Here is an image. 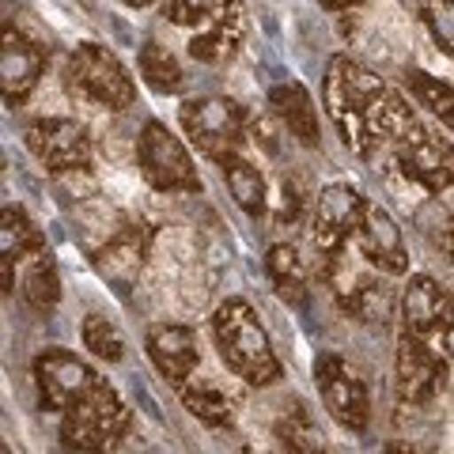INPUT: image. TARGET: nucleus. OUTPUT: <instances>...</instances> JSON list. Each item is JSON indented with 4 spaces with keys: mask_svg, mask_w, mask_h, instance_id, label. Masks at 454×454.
Instances as JSON below:
<instances>
[{
    "mask_svg": "<svg viewBox=\"0 0 454 454\" xmlns=\"http://www.w3.org/2000/svg\"><path fill=\"white\" fill-rule=\"evenodd\" d=\"M38 250H46V239H42L35 220L23 208L4 205V212H0V288H4V295L16 292V265Z\"/></svg>",
    "mask_w": 454,
    "mask_h": 454,
    "instance_id": "nucleus-18",
    "label": "nucleus"
},
{
    "mask_svg": "<svg viewBox=\"0 0 454 454\" xmlns=\"http://www.w3.org/2000/svg\"><path fill=\"white\" fill-rule=\"evenodd\" d=\"M277 439H280L284 454H330L322 443V432L315 428V420H310L300 405L277 420Z\"/></svg>",
    "mask_w": 454,
    "mask_h": 454,
    "instance_id": "nucleus-28",
    "label": "nucleus"
},
{
    "mask_svg": "<svg viewBox=\"0 0 454 454\" xmlns=\"http://www.w3.org/2000/svg\"><path fill=\"white\" fill-rule=\"evenodd\" d=\"M439 247H443V254H447V262L454 265V212L447 216V223H443V231H439Z\"/></svg>",
    "mask_w": 454,
    "mask_h": 454,
    "instance_id": "nucleus-33",
    "label": "nucleus"
},
{
    "mask_svg": "<svg viewBox=\"0 0 454 454\" xmlns=\"http://www.w3.org/2000/svg\"><path fill=\"white\" fill-rule=\"evenodd\" d=\"M212 337L227 364V372H235L239 379H247L250 387H269L280 379V360L273 352L265 325L254 315V307L247 300H227L212 315Z\"/></svg>",
    "mask_w": 454,
    "mask_h": 454,
    "instance_id": "nucleus-2",
    "label": "nucleus"
},
{
    "mask_svg": "<svg viewBox=\"0 0 454 454\" xmlns=\"http://www.w3.org/2000/svg\"><path fill=\"white\" fill-rule=\"evenodd\" d=\"M382 454H413V450H409V447H402V443H390V447L382 450Z\"/></svg>",
    "mask_w": 454,
    "mask_h": 454,
    "instance_id": "nucleus-36",
    "label": "nucleus"
},
{
    "mask_svg": "<svg viewBox=\"0 0 454 454\" xmlns=\"http://www.w3.org/2000/svg\"><path fill=\"white\" fill-rule=\"evenodd\" d=\"M300 208H303L300 190H295L288 178H280L277 193L269 197V216H273L277 223H295V220H300Z\"/></svg>",
    "mask_w": 454,
    "mask_h": 454,
    "instance_id": "nucleus-32",
    "label": "nucleus"
},
{
    "mask_svg": "<svg viewBox=\"0 0 454 454\" xmlns=\"http://www.w3.org/2000/svg\"><path fill=\"white\" fill-rule=\"evenodd\" d=\"M394 160L409 182H417V186L432 197L454 186V145L428 133L424 125H417V129L394 148Z\"/></svg>",
    "mask_w": 454,
    "mask_h": 454,
    "instance_id": "nucleus-13",
    "label": "nucleus"
},
{
    "mask_svg": "<svg viewBox=\"0 0 454 454\" xmlns=\"http://www.w3.org/2000/svg\"><path fill=\"white\" fill-rule=\"evenodd\" d=\"M148 356L170 387H186L201 352H197V333L190 325H152L148 330Z\"/></svg>",
    "mask_w": 454,
    "mask_h": 454,
    "instance_id": "nucleus-17",
    "label": "nucleus"
},
{
    "mask_svg": "<svg viewBox=\"0 0 454 454\" xmlns=\"http://www.w3.org/2000/svg\"><path fill=\"white\" fill-rule=\"evenodd\" d=\"M178 118H182L186 137L201 148V155H208L216 163L239 155V148L247 140V114L231 98H220V95L190 98V103H182Z\"/></svg>",
    "mask_w": 454,
    "mask_h": 454,
    "instance_id": "nucleus-7",
    "label": "nucleus"
},
{
    "mask_svg": "<svg viewBox=\"0 0 454 454\" xmlns=\"http://www.w3.org/2000/svg\"><path fill=\"white\" fill-rule=\"evenodd\" d=\"M397 307H402V330L432 340V337H439V330H443L447 318H450L454 295L439 288L432 277L417 273V277H409Z\"/></svg>",
    "mask_w": 454,
    "mask_h": 454,
    "instance_id": "nucleus-16",
    "label": "nucleus"
},
{
    "mask_svg": "<svg viewBox=\"0 0 454 454\" xmlns=\"http://www.w3.org/2000/svg\"><path fill=\"white\" fill-rule=\"evenodd\" d=\"M265 273H269V280H273V288H277V295L284 303H292V307L307 303V265H303L295 247H288V243L269 247Z\"/></svg>",
    "mask_w": 454,
    "mask_h": 454,
    "instance_id": "nucleus-23",
    "label": "nucleus"
},
{
    "mask_svg": "<svg viewBox=\"0 0 454 454\" xmlns=\"http://www.w3.org/2000/svg\"><path fill=\"white\" fill-rule=\"evenodd\" d=\"M318 277L325 280V288L333 292L340 310H348L352 318H360V322L394 318L397 295H394L390 284L379 277V269L364 262V254L360 258H352L348 250L330 254V258L318 262Z\"/></svg>",
    "mask_w": 454,
    "mask_h": 454,
    "instance_id": "nucleus-3",
    "label": "nucleus"
},
{
    "mask_svg": "<svg viewBox=\"0 0 454 454\" xmlns=\"http://www.w3.org/2000/svg\"><path fill=\"white\" fill-rule=\"evenodd\" d=\"M137 163L152 190L160 193H201V175L190 148L163 121H148L137 140Z\"/></svg>",
    "mask_w": 454,
    "mask_h": 454,
    "instance_id": "nucleus-6",
    "label": "nucleus"
},
{
    "mask_svg": "<svg viewBox=\"0 0 454 454\" xmlns=\"http://www.w3.org/2000/svg\"><path fill=\"white\" fill-rule=\"evenodd\" d=\"M121 4H129V8H148V4H155V0H121Z\"/></svg>",
    "mask_w": 454,
    "mask_h": 454,
    "instance_id": "nucleus-37",
    "label": "nucleus"
},
{
    "mask_svg": "<svg viewBox=\"0 0 454 454\" xmlns=\"http://www.w3.org/2000/svg\"><path fill=\"white\" fill-rule=\"evenodd\" d=\"M129 428V409H125L121 394L103 379L98 387L76 402L73 409H65L61 417V439L65 447L83 450V454H106L118 447V439Z\"/></svg>",
    "mask_w": 454,
    "mask_h": 454,
    "instance_id": "nucleus-5",
    "label": "nucleus"
},
{
    "mask_svg": "<svg viewBox=\"0 0 454 454\" xmlns=\"http://www.w3.org/2000/svg\"><path fill=\"white\" fill-rule=\"evenodd\" d=\"M243 4V0H170L167 4V20L175 27H197V31H205L216 20L231 16V12Z\"/></svg>",
    "mask_w": 454,
    "mask_h": 454,
    "instance_id": "nucleus-29",
    "label": "nucleus"
},
{
    "mask_svg": "<svg viewBox=\"0 0 454 454\" xmlns=\"http://www.w3.org/2000/svg\"><path fill=\"white\" fill-rule=\"evenodd\" d=\"M405 88H409V95L417 98V106L435 114L447 129H454V80H439L432 73L413 68V73H405Z\"/></svg>",
    "mask_w": 454,
    "mask_h": 454,
    "instance_id": "nucleus-27",
    "label": "nucleus"
},
{
    "mask_svg": "<svg viewBox=\"0 0 454 454\" xmlns=\"http://www.w3.org/2000/svg\"><path fill=\"white\" fill-rule=\"evenodd\" d=\"M243 454H262V450H243Z\"/></svg>",
    "mask_w": 454,
    "mask_h": 454,
    "instance_id": "nucleus-38",
    "label": "nucleus"
},
{
    "mask_svg": "<svg viewBox=\"0 0 454 454\" xmlns=\"http://www.w3.org/2000/svg\"><path fill=\"white\" fill-rule=\"evenodd\" d=\"M223 178H227V190H231L235 205L247 212V216H265L269 212V186H265V175L243 155H231L223 160Z\"/></svg>",
    "mask_w": 454,
    "mask_h": 454,
    "instance_id": "nucleus-24",
    "label": "nucleus"
},
{
    "mask_svg": "<svg viewBox=\"0 0 454 454\" xmlns=\"http://www.w3.org/2000/svg\"><path fill=\"white\" fill-rule=\"evenodd\" d=\"M318 4H322L325 12H345V8H356L360 0H318Z\"/></svg>",
    "mask_w": 454,
    "mask_h": 454,
    "instance_id": "nucleus-35",
    "label": "nucleus"
},
{
    "mask_svg": "<svg viewBox=\"0 0 454 454\" xmlns=\"http://www.w3.org/2000/svg\"><path fill=\"white\" fill-rule=\"evenodd\" d=\"M322 103L340 145L356 152L360 160L397 148L420 125L409 98L382 76H375L367 65L352 61L348 53H337L325 65Z\"/></svg>",
    "mask_w": 454,
    "mask_h": 454,
    "instance_id": "nucleus-1",
    "label": "nucleus"
},
{
    "mask_svg": "<svg viewBox=\"0 0 454 454\" xmlns=\"http://www.w3.org/2000/svg\"><path fill=\"white\" fill-rule=\"evenodd\" d=\"M83 345H88L95 356L106 360V364H118L125 356L121 330L110 318H103V315H88V318H83Z\"/></svg>",
    "mask_w": 454,
    "mask_h": 454,
    "instance_id": "nucleus-30",
    "label": "nucleus"
},
{
    "mask_svg": "<svg viewBox=\"0 0 454 454\" xmlns=\"http://www.w3.org/2000/svg\"><path fill=\"white\" fill-rule=\"evenodd\" d=\"M137 68H140V76H145V83L152 91H160V95H175L182 91V65H178V57L170 53L167 46H160V42H145L137 53Z\"/></svg>",
    "mask_w": 454,
    "mask_h": 454,
    "instance_id": "nucleus-25",
    "label": "nucleus"
},
{
    "mask_svg": "<svg viewBox=\"0 0 454 454\" xmlns=\"http://www.w3.org/2000/svg\"><path fill=\"white\" fill-rule=\"evenodd\" d=\"M439 340H443L447 356H454V310H450V318H447V325H443V330H439Z\"/></svg>",
    "mask_w": 454,
    "mask_h": 454,
    "instance_id": "nucleus-34",
    "label": "nucleus"
},
{
    "mask_svg": "<svg viewBox=\"0 0 454 454\" xmlns=\"http://www.w3.org/2000/svg\"><path fill=\"white\" fill-rule=\"evenodd\" d=\"M315 379H318L325 409L333 413L340 428L367 432V424H372V397H367V382L352 372L348 360H340L337 352H322L315 364Z\"/></svg>",
    "mask_w": 454,
    "mask_h": 454,
    "instance_id": "nucleus-9",
    "label": "nucleus"
},
{
    "mask_svg": "<svg viewBox=\"0 0 454 454\" xmlns=\"http://www.w3.org/2000/svg\"><path fill=\"white\" fill-rule=\"evenodd\" d=\"M23 140L35 160L46 170H53V175L91 167V137L73 118H38L27 125Z\"/></svg>",
    "mask_w": 454,
    "mask_h": 454,
    "instance_id": "nucleus-10",
    "label": "nucleus"
},
{
    "mask_svg": "<svg viewBox=\"0 0 454 454\" xmlns=\"http://www.w3.org/2000/svg\"><path fill=\"white\" fill-rule=\"evenodd\" d=\"M420 23L447 57H454V0H417Z\"/></svg>",
    "mask_w": 454,
    "mask_h": 454,
    "instance_id": "nucleus-31",
    "label": "nucleus"
},
{
    "mask_svg": "<svg viewBox=\"0 0 454 454\" xmlns=\"http://www.w3.org/2000/svg\"><path fill=\"white\" fill-rule=\"evenodd\" d=\"M42 68H46V46L23 35L20 27L4 23V42H0V95L8 106H23L38 88Z\"/></svg>",
    "mask_w": 454,
    "mask_h": 454,
    "instance_id": "nucleus-14",
    "label": "nucleus"
},
{
    "mask_svg": "<svg viewBox=\"0 0 454 454\" xmlns=\"http://www.w3.org/2000/svg\"><path fill=\"white\" fill-rule=\"evenodd\" d=\"M243 38H247V12L239 4L231 16L216 20L190 38V57L201 65H227L239 53V46H243Z\"/></svg>",
    "mask_w": 454,
    "mask_h": 454,
    "instance_id": "nucleus-20",
    "label": "nucleus"
},
{
    "mask_svg": "<svg viewBox=\"0 0 454 454\" xmlns=\"http://www.w3.org/2000/svg\"><path fill=\"white\" fill-rule=\"evenodd\" d=\"M0 454H12V450H8V447H4V450H0Z\"/></svg>",
    "mask_w": 454,
    "mask_h": 454,
    "instance_id": "nucleus-39",
    "label": "nucleus"
},
{
    "mask_svg": "<svg viewBox=\"0 0 454 454\" xmlns=\"http://www.w3.org/2000/svg\"><path fill=\"white\" fill-rule=\"evenodd\" d=\"M178 394H182V405H186L201 424H208V428H227V424L235 420L231 397H227L220 387H212V382H186Z\"/></svg>",
    "mask_w": 454,
    "mask_h": 454,
    "instance_id": "nucleus-26",
    "label": "nucleus"
},
{
    "mask_svg": "<svg viewBox=\"0 0 454 454\" xmlns=\"http://www.w3.org/2000/svg\"><path fill=\"white\" fill-rule=\"evenodd\" d=\"M269 110L280 118V125L288 129L303 148H318L322 129H318V106L310 91L300 80H284L269 88Z\"/></svg>",
    "mask_w": 454,
    "mask_h": 454,
    "instance_id": "nucleus-19",
    "label": "nucleus"
},
{
    "mask_svg": "<svg viewBox=\"0 0 454 454\" xmlns=\"http://www.w3.org/2000/svg\"><path fill=\"white\" fill-rule=\"evenodd\" d=\"M23 265V280H20V295L27 300V307L38 310V315H50L61 300V277H57V265L50 258V250L31 254Z\"/></svg>",
    "mask_w": 454,
    "mask_h": 454,
    "instance_id": "nucleus-22",
    "label": "nucleus"
},
{
    "mask_svg": "<svg viewBox=\"0 0 454 454\" xmlns=\"http://www.w3.org/2000/svg\"><path fill=\"white\" fill-rule=\"evenodd\" d=\"M65 83L76 98L95 103L103 110H129L137 103V83L129 76V68L121 65L118 53L98 46V42H83V46L68 53Z\"/></svg>",
    "mask_w": 454,
    "mask_h": 454,
    "instance_id": "nucleus-4",
    "label": "nucleus"
},
{
    "mask_svg": "<svg viewBox=\"0 0 454 454\" xmlns=\"http://www.w3.org/2000/svg\"><path fill=\"white\" fill-rule=\"evenodd\" d=\"M95 367H88L80 356L65 348H46L42 356L35 360V387H38V397L42 405L53 409V413H65L73 409L76 402H83L95 387H98Z\"/></svg>",
    "mask_w": 454,
    "mask_h": 454,
    "instance_id": "nucleus-11",
    "label": "nucleus"
},
{
    "mask_svg": "<svg viewBox=\"0 0 454 454\" xmlns=\"http://www.w3.org/2000/svg\"><path fill=\"white\" fill-rule=\"evenodd\" d=\"M364 212H367V197L356 186H348V182H333V186L318 193L315 212H310V243L318 250V262L345 250L356 239Z\"/></svg>",
    "mask_w": 454,
    "mask_h": 454,
    "instance_id": "nucleus-8",
    "label": "nucleus"
},
{
    "mask_svg": "<svg viewBox=\"0 0 454 454\" xmlns=\"http://www.w3.org/2000/svg\"><path fill=\"white\" fill-rule=\"evenodd\" d=\"M394 372H397V397L409 402V405L432 402V397L443 390V382H447V364L435 352V345L428 337H417L409 330L397 333Z\"/></svg>",
    "mask_w": 454,
    "mask_h": 454,
    "instance_id": "nucleus-12",
    "label": "nucleus"
},
{
    "mask_svg": "<svg viewBox=\"0 0 454 454\" xmlns=\"http://www.w3.org/2000/svg\"><path fill=\"white\" fill-rule=\"evenodd\" d=\"M145 254H148L145 235H140L137 227H125L121 235H114L110 243H106L103 250H98L95 265H98V273H103L110 284H118V288L125 292V288H129V284L140 277Z\"/></svg>",
    "mask_w": 454,
    "mask_h": 454,
    "instance_id": "nucleus-21",
    "label": "nucleus"
},
{
    "mask_svg": "<svg viewBox=\"0 0 454 454\" xmlns=\"http://www.w3.org/2000/svg\"><path fill=\"white\" fill-rule=\"evenodd\" d=\"M352 243H356V250L364 254V262L375 265L379 273L397 277V273L409 269V247H405L402 227H397V220L375 201H367L364 223H360V231H356Z\"/></svg>",
    "mask_w": 454,
    "mask_h": 454,
    "instance_id": "nucleus-15",
    "label": "nucleus"
}]
</instances>
